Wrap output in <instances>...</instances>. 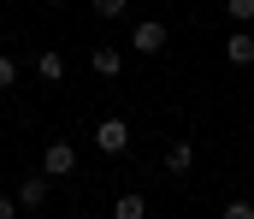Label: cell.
<instances>
[{
  "label": "cell",
  "instance_id": "6da1fadb",
  "mask_svg": "<svg viewBox=\"0 0 254 219\" xmlns=\"http://www.w3.org/2000/svg\"><path fill=\"white\" fill-rule=\"evenodd\" d=\"M166 42H172V30H166L160 18H136V24H130V48H136L142 60H154V54H166Z\"/></svg>",
  "mask_w": 254,
  "mask_h": 219
},
{
  "label": "cell",
  "instance_id": "7a4b0ae2",
  "mask_svg": "<svg viewBox=\"0 0 254 219\" xmlns=\"http://www.w3.org/2000/svg\"><path fill=\"white\" fill-rule=\"evenodd\" d=\"M42 172H48V178H71V172H77V148L65 143V137H54L48 154H42Z\"/></svg>",
  "mask_w": 254,
  "mask_h": 219
},
{
  "label": "cell",
  "instance_id": "3957f363",
  "mask_svg": "<svg viewBox=\"0 0 254 219\" xmlns=\"http://www.w3.org/2000/svg\"><path fill=\"white\" fill-rule=\"evenodd\" d=\"M95 148H101V154H125L130 148V125L125 119H101V125H95Z\"/></svg>",
  "mask_w": 254,
  "mask_h": 219
},
{
  "label": "cell",
  "instance_id": "277c9868",
  "mask_svg": "<svg viewBox=\"0 0 254 219\" xmlns=\"http://www.w3.org/2000/svg\"><path fill=\"white\" fill-rule=\"evenodd\" d=\"M225 60H231V66H254V36L243 30V24L225 36Z\"/></svg>",
  "mask_w": 254,
  "mask_h": 219
},
{
  "label": "cell",
  "instance_id": "5b68a950",
  "mask_svg": "<svg viewBox=\"0 0 254 219\" xmlns=\"http://www.w3.org/2000/svg\"><path fill=\"white\" fill-rule=\"evenodd\" d=\"M18 208H48V172H30L18 184Z\"/></svg>",
  "mask_w": 254,
  "mask_h": 219
},
{
  "label": "cell",
  "instance_id": "8992f818",
  "mask_svg": "<svg viewBox=\"0 0 254 219\" xmlns=\"http://www.w3.org/2000/svg\"><path fill=\"white\" fill-rule=\"evenodd\" d=\"M166 172H172V178H190L195 172V148L190 143H172L166 148Z\"/></svg>",
  "mask_w": 254,
  "mask_h": 219
},
{
  "label": "cell",
  "instance_id": "52a82bcc",
  "mask_svg": "<svg viewBox=\"0 0 254 219\" xmlns=\"http://www.w3.org/2000/svg\"><path fill=\"white\" fill-rule=\"evenodd\" d=\"M89 66H95V77H119V72H125V54H119V48H95Z\"/></svg>",
  "mask_w": 254,
  "mask_h": 219
},
{
  "label": "cell",
  "instance_id": "ba28073f",
  "mask_svg": "<svg viewBox=\"0 0 254 219\" xmlns=\"http://www.w3.org/2000/svg\"><path fill=\"white\" fill-rule=\"evenodd\" d=\"M36 77H42V83H60V77H65V60L54 54V48H48V54H36Z\"/></svg>",
  "mask_w": 254,
  "mask_h": 219
},
{
  "label": "cell",
  "instance_id": "9c48e42d",
  "mask_svg": "<svg viewBox=\"0 0 254 219\" xmlns=\"http://www.w3.org/2000/svg\"><path fill=\"white\" fill-rule=\"evenodd\" d=\"M142 214H148V202H142L136 190H130V196H119V202H113V219H142Z\"/></svg>",
  "mask_w": 254,
  "mask_h": 219
},
{
  "label": "cell",
  "instance_id": "30bf717a",
  "mask_svg": "<svg viewBox=\"0 0 254 219\" xmlns=\"http://www.w3.org/2000/svg\"><path fill=\"white\" fill-rule=\"evenodd\" d=\"M89 6H95V18H125L130 0H89Z\"/></svg>",
  "mask_w": 254,
  "mask_h": 219
},
{
  "label": "cell",
  "instance_id": "8fae6325",
  "mask_svg": "<svg viewBox=\"0 0 254 219\" xmlns=\"http://www.w3.org/2000/svg\"><path fill=\"white\" fill-rule=\"evenodd\" d=\"M219 219H254V202L237 196V202H225V214H219Z\"/></svg>",
  "mask_w": 254,
  "mask_h": 219
},
{
  "label": "cell",
  "instance_id": "7c38bea8",
  "mask_svg": "<svg viewBox=\"0 0 254 219\" xmlns=\"http://www.w3.org/2000/svg\"><path fill=\"white\" fill-rule=\"evenodd\" d=\"M225 12H231L237 24H249V18H254V0H225Z\"/></svg>",
  "mask_w": 254,
  "mask_h": 219
},
{
  "label": "cell",
  "instance_id": "4fadbf2b",
  "mask_svg": "<svg viewBox=\"0 0 254 219\" xmlns=\"http://www.w3.org/2000/svg\"><path fill=\"white\" fill-rule=\"evenodd\" d=\"M12 83H18V60H12V54H0V89H12Z\"/></svg>",
  "mask_w": 254,
  "mask_h": 219
},
{
  "label": "cell",
  "instance_id": "5bb4252c",
  "mask_svg": "<svg viewBox=\"0 0 254 219\" xmlns=\"http://www.w3.org/2000/svg\"><path fill=\"white\" fill-rule=\"evenodd\" d=\"M18 214H24V208H18L12 196H0V219H18Z\"/></svg>",
  "mask_w": 254,
  "mask_h": 219
},
{
  "label": "cell",
  "instance_id": "9a60e30c",
  "mask_svg": "<svg viewBox=\"0 0 254 219\" xmlns=\"http://www.w3.org/2000/svg\"><path fill=\"white\" fill-rule=\"evenodd\" d=\"M48 6H65V0H48Z\"/></svg>",
  "mask_w": 254,
  "mask_h": 219
}]
</instances>
